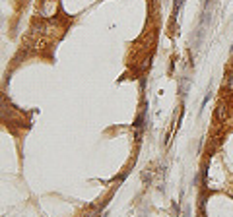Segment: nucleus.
<instances>
[{"label": "nucleus", "mask_w": 233, "mask_h": 217, "mask_svg": "<svg viewBox=\"0 0 233 217\" xmlns=\"http://www.w3.org/2000/svg\"><path fill=\"white\" fill-rule=\"evenodd\" d=\"M136 130H142V126H144V114H138L136 116V120H134V124H132Z\"/></svg>", "instance_id": "1"}, {"label": "nucleus", "mask_w": 233, "mask_h": 217, "mask_svg": "<svg viewBox=\"0 0 233 217\" xmlns=\"http://www.w3.org/2000/svg\"><path fill=\"white\" fill-rule=\"evenodd\" d=\"M216 118H218V120H223V118H225V108H223V105H220V107H218V110H216Z\"/></svg>", "instance_id": "2"}, {"label": "nucleus", "mask_w": 233, "mask_h": 217, "mask_svg": "<svg viewBox=\"0 0 233 217\" xmlns=\"http://www.w3.org/2000/svg\"><path fill=\"white\" fill-rule=\"evenodd\" d=\"M225 87H227V89H233V74L231 76H227V80H225Z\"/></svg>", "instance_id": "3"}, {"label": "nucleus", "mask_w": 233, "mask_h": 217, "mask_svg": "<svg viewBox=\"0 0 233 217\" xmlns=\"http://www.w3.org/2000/svg\"><path fill=\"white\" fill-rule=\"evenodd\" d=\"M208 101H210V93H208V95L204 97V101H202V107H206V103H208Z\"/></svg>", "instance_id": "4"}, {"label": "nucleus", "mask_w": 233, "mask_h": 217, "mask_svg": "<svg viewBox=\"0 0 233 217\" xmlns=\"http://www.w3.org/2000/svg\"><path fill=\"white\" fill-rule=\"evenodd\" d=\"M231 103H233V101H231Z\"/></svg>", "instance_id": "5"}]
</instances>
